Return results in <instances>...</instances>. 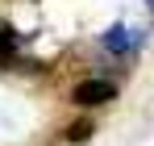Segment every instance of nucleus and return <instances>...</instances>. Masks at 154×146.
<instances>
[{
	"label": "nucleus",
	"mask_w": 154,
	"mask_h": 146,
	"mask_svg": "<svg viewBox=\"0 0 154 146\" xmlns=\"http://www.w3.org/2000/svg\"><path fill=\"white\" fill-rule=\"evenodd\" d=\"M112 96H117V88H112L108 79H83L75 92H71V100L83 104V109H92V104H108Z\"/></svg>",
	"instance_id": "f257e3e1"
},
{
	"label": "nucleus",
	"mask_w": 154,
	"mask_h": 146,
	"mask_svg": "<svg viewBox=\"0 0 154 146\" xmlns=\"http://www.w3.org/2000/svg\"><path fill=\"white\" fill-rule=\"evenodd\" d=\"M133 42H137V38H133L129 29H121V25H112V29L104 33V46H108V50H117V54H121V50H129Z\"/></svg>",
	"instance_id": "f03ea898"
},
{
	"label": "nucleus",
	"mask_w": 154,
	"mask_h": 146,
	"mask_svg": "<svg viewBox=\"0 0 154 146\" xmlns=\"http://www.w3.org/2000/svg\"><path fill=\"white\" fill-rule=\"evenodd\" d=\"M13 50H17V38L0 25V63H8V59H13Z\"/></svg>",
	"instance_id": "7ed1b4c3"
},
{
	"label": "nucleus",
	"mask_w": 154,
	"mask_h": 146,
	"mask_svg": "<svg viewBox=\"0 0 154 146\" xmlns=\"http://www.w3.org/2000/svg\"><path fill=\"white\" fill-rule=\"evenodd\" d=\"M88 134H92V125H88V121H79V125H71V129H67V138H71V142H83Z\"/></svg>",
	"instance_id": "20e7f679"
}]
</instances>
